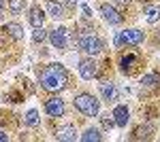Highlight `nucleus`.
Returning <instances> with one entry per match:
<instances>
[{"mask_svg":"<svg viewBox=\"0 0 160 142\" xmlns=\"http://www.w3.org/2000/svg\"><path fill=\"white\" fill-rule=\"evenodd\" d=\"M66 83H68V76H66V70L60 64H49L41 72V87L45 91L58 94V91H62L66 87Z\"/></svg>","mask_w":160,"mask_h":142,"instance_id":"nucleus-1","label":"nucleus"},{"mask_svg":"<svg viewBox=\"0 0 160 142\" xmlns=\"http://www.w3.org/2000/svg\"><path fill=\"white\" fill-rule=\"evenodd\" d=\"M73 104H75V108H77L81 115H86V117H96L100 112V102L92 94H79L73 100Z\"/></svg>","mask_w":160,"mask_h":142,"instance_id":"nucleus-2","label":"nucleus"},{"mask_svg":"<svg viewBox=\"0 0 160 142\" xmlns=\"http://www.w3.org/2000/svg\"><path fill=\"white\" fill-rule=\"evenodd\" d=\"M143 38L145 34L141 32V30H137V28H130V30H122V32H115V38H113V45L115 47H122V45H141L143 43Z\"/></svg>","mask_w":160,"mask_h":142,"instance_id":"nucleus-3","label":"nucleus"},{"mask_svg":"<svg viewBox=\"0 0 160 142\" xmlns=\"http://www.w3.org/2000/svg\"><path fill=\"white\" fill-rule=\"evenodd\" d=\"M77 47H79V51H83L86 55L94 57V55H98L100 51H102V40H100L98 36H94V34H83L81 38H79Z\"/></svg>","mask_w":160,"mask_h":142,"instance_id":"nucleus-4","label":"nucleus"},{"mask_svg":"<svg viewBox=\"0 0 160 142\" xmlns=\"http://www.w3.org/2000/svg\"><path fill=\"white\" fill-rule=\"evenodd\" d=\"M77 68H79V76H81L83 81H92V79L98 74V64H96V62H94L92 57L81 59Z\"/></svg>","mask_w":160,"mask_h":142,"instance_id":"nucleus-5","label":"nucleus"},{"mask_svg":"<svg viewBox=\"0 0 160 142\" xmlns=\"http://www.w3.org/2000/svg\"><path fill=\"white\" fill-rule=\"evenodd\" d=\"M49 43L53 49H64L68 45V30L66 28H56L49 32Z\"/></svg>","mask_w":160,"mask_h":142,"instance_id":"nucleus-6","label":"nucleus"},{"mask_svg":"<svg viewBox=\"0 0 160 142\" xmlns=\"http://www.w3.org/2000/svg\"><path fill=\"white\" fill-rule=\"evenodd\" d=\"M100 95H102V100L107 102V104H115L118 100H120V89H118V85L115 83H100Z\"/></svg>","mask_w":160,"mask_h":142,"instance_id":"nucleus-7","label":"nucleus"},{"mask_svg":"<svg viewBox=\"0 0 160 142\" xmlns=\"http://www.w3.org/2000/svg\"><path fill=\"white\" fill-rule=\"evenodd\" d=\"M45 112H47V117H64V112H66L64 100H60V98L47 100V102H45Z\"/></svg>","mask_w":160,"mask_h":142,"instance_id":"nucleus-8","label":"nucleus"},{"mask_svg":"<svg viewBox=\"0 0 160 142\" xmlns=\"http://www.w3.org/2000/svg\"><path fill=\"white\" fill-rule=\"evenodd\" d=\"M100 15H102V19H105L109 25H120L122 24L120 11H118L115 7H111V4H102V7H100Z\"/></svg>","mask_w":160,"mask_h":142,"instance_id":"nucleus-9","label":"nucleus"},{"mask_svg":"<svg viewBox=\"0 0 160 142\" xmlns=\"http://www.w3.org/2000/svg\"><path fill=\"white\" fill-rule=\"evenodd\" d=\"M113 119H115V125L118 127H126L128 125V121H130V110L126 104H118V106L113 108Z\"/></svg>","mask_w":160,"mask_h":142,"instance_id":"nucleus-10","label":"nucleus"},{"mask_svg":"<svg viewBox=\"0 0 160 142\" xmlns=\"http://www.w3.org/2000/svg\"><path fill=\"white\" fill-rule=\"evenodd\" d=\"M56 138L62 140V142H73V140H77L79 136H77L75 125H64V127H60V130L56 131Z\"/></svg>","mask_w":160,"mask_h":142,"instance_id":"nucleus-11","label":"nucleus"},{"mask_svg":"<svg viewBox=\"0 0 160 142\" xmlns=\"http://www.w3.org/2000/svg\"><path fill=\"white\" fill-rule=\"evenodd\" d=\"M28 21H30V25H32V28H41V25L45 24V13H43V9H38V7L30 9Z\"/></svg>","mask_w":160,"mask_h":142,"instance_id":"nucleus-12","label":"nucleus"},{"mask_svg":"<svg viewBox=\"0 0 160 142\" xmlns=\"http://www.w3.org/2000/svg\"><path fill=\"white\" fill-rule=\"evenodd\" d=\"M4 32L11 36L13 40H22V38H24V28H22L19 24H15V21H11V24L4 25Z\"/></svg>","mask_w":160,"mask_h":142,"instance_id":"nucleus-13","label":"nucleus"},{"mask_svg":"<svg viewBox=\"0 0 160 142\" xmlns=\"http://www.w3.org/2000/svg\"><path fill=\"white\" fill-rule=\"evenodd\" d=\"M160 85V74L158 72H149L145 74L143 79H141V87H145V89H154V87H158Z\"/></svg>","mask_w":160,"mask_h":142,"instance_id":"nucleus-14","label":"nucleus"},{"mask_svg":"<svg viewBox=\"0 0 160 142\" xmlns=\"http://www.w3.org/2000/svg\"><path fill=\"white\" fill-rule=\"evenodd\" d=\"M47 13H49L53 19H62L64 17V7L56 0H47Z\"/></svg>","mask_w":160,"mask_h":142,"instance_id":"nucleus-15","label":"nucleus"},{"mask_svg":"<svg viewBox=\"0 0 160 142\" xmlns=\"http://www.w3.org/2000/svg\"><path fill=\"white\" fill-rule=\"evenodd\" d=\"M79 138L83 142H100L102 140V134H100V130H96V127H88Z\"/></svg>","mask_w":160,"mask_h":142,"instance_id":"nucleus-16","label":"nucleus"},{"mask_svg":"<svg viewBox=\"0 0 160 142\" xmlns=\"http://www.w3.org/2000/svg\"><path fill=\"white\" fill-rule=\"evenodd\" d=\"M145 21H148V24L160 21V4H152V7L145 9Z\"/></svg>","mask_w":160,"mask_h":142,"instance_id":"nucleus-17","label":"nucleus"},{"mask_svg":"<svg viewBox=\"0 0 160 142\" xmlns=\"http://www.w3.org/2000/svg\"><path fill=\"white\" fill-rule=\"evenodd\" d=\"M135 62H137V55H132V53H130V55H126V57H122V62H120V70H122L124 74H126V72H130Z\"/></svg>","mask_w":160,"mask_h":142,"instance_id":"nucleus-18","label":"nucleus"},{"mask_svg":"<svg viewBox=\"0 0 160 142\" xmlns=\"http://www.w3.org/2000/svg\"><path fill=\"white\" fill-rule=\"evenodd\" d=\"M24 123L28 125V127H34L38 123V110L37 108H30L28 112H26V117H24Z\"/></svg>","mask_w":160,"mask_h":142,"instance_id":"nucleus-19","label":"nucleus"},{"mask_svg":"<svg viewBox=\"0 0 160 142\" xmlns=\"http://www.w3.org/2000/svg\"><path fill=\"white\" fill-rule=\"evenodd\" d=\"M47 38H49V34H47V32L43 30V25L32 30V40H34V43H45Z\"/></svg>","mask_w":160,"mask_h":142,"instance_id":"nucleus-20","label":"nucleus"},{"mask_svg":"<svg viewBox=\"0 0 160 142\" xmlns=\"http://www.w3.org/2000/svg\"><path fill=\"white\" fill-rule=\"evenodd\" d=\"M24 4H26V0H9V11L13 15H19L24 11Z\"/></svg>","mask_w":160,"mask_h":142,"instance_id":"nucleus-21","label":"nucleus"},{"mask_svg":"<svg viewBox=\"0 0 160 142\" xmlns=\"http://www.w3.org/2000/svg\"><path fill=\"white\" fill-rule=\"evenodd\" d=\"M100 123H102V127L105 130H113L115 127V119H113V115H105V117H100Z\"/></svg>","mask_w":160,"mask_h":142,"instance_id":"nucleus-22","label":"nucleus"},{"mask_svg":"<svg viewBox=\"0 0 160 142\" xmlns=\"http://www.w3.org/2000/svg\"><path fill=\"white\" fill-rule=\"evenodd\" d=\"M81 11H83V15H86V17H92V11H90V7H88L86 2L81 4Z\"/></svg>","mask_w":160,"mask_h":142,"instance_id":"nucleus-23","label":"nucleus"},{"mask_svg":"<svg viewBox=\"0 0 160 142\" xmlns=\"http://www.w3.org/2000/svg\"><path fill=\"white\" fill-rule=\"evenodd\" d=\"M7 140H9V136H7V134H4V131L0 130V142H7Z\"/></svg>","mask_w":160,"mask_h":142,"instance_id":"nucleus-24","label":"nucleus"},{"mask_svg":"<svg viewBox=\"0 0 160 142\" xmlns=\"http://www.w3.org/2000/svg\"><path fill=\"white\" fill-rule=\"evenodd\" d=\"M115 2H118V4H122V7H124V4H128L130 0H115Z\"/></svg>","mask_w":160,"mask_h":142,"instance_id":"nucleus-25","label":"nucleus"},{"mask_svg":"<svg viewBox=\"0 0 160 142\" xmlns=\"http://www.w3.org/2000/svg\"><path fill=\"white\" fill-rule=\"evenodd\" d=\"M2 9H4V0H0V13H2Z\"/></svg>","mask_w":160,"mask_h":142,"instance_id":"nucleus-26","label":"nucleus"},{"mask_svg":"<svg viewBox=\"0 0 160 142\" xmlns=\"http://www.w3.org/2000/svg\"><path fill=\"white\" fill-rule=\"evenodd\" d=\"M66 2H68V4H77L79 0H66Z\"/></svg>","mask_w":160,"mask_h":142,"instance_id":"nucleus-27","label":"nucleus"}]
</instances>
